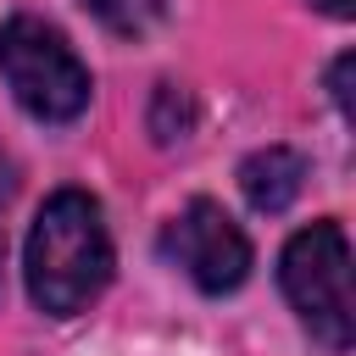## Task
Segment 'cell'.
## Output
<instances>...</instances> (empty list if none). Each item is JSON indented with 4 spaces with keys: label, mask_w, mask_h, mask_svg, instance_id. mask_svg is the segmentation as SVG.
I'll return each instance as SVG.
<instances>
[{
    "label": "cell",
    "mask_w": 356,
    "mask_h": 356,
    "mask_svg": "<svg viewBox=\"0 0 356 356\" xmlns=\"http://www.w3.org/2000/svg\"><path fill=\"white\" fill-rule=\"evenodd\" d=\"M28 295L50 317L83 312L106 284H111V234L100 217V200L83 189H56L33 228H28Z\"/></svg>",
    "instance_id": "obj_1"
},
{
    "label": "cell",
    "mask_w": 356,
    "mask_h": 356,
    "mask_svg": "<svg viewBox=\"0 0 356 356\" xmlns=\"http://www.w3.org/2000/svg\"><path fill=\"white\" fill-rule=\"evenodd\" d=\"M278 284L289 295V306L300 312V323L312 328V339L323 350H350L356 334V312H350V239L334 217L300 228L284 256H278Z\"/></svg>",
    "instance_id": "obj_2"
},
{
    "label": "cell",
    "mask_w": 356,
    "mask_h": 356,
    "mask_svg": "<svg viewBox=\"0 0 356 356\" xmlns=\"http://www.w3.org/2000/svg\"><path fill=\"white\" fill-rule=\"evenodd\" d=\"M0 78L11 83L17 106L39 122H72L89 106V67L61 39V28L17 11L0 22Z\"/></svg>",
    "instance_id": "obj_3"
},
{
    "label": "cell",
    "mask_w": 356,
    "mask_h": 356,
    "mask_svg": "<svg viewBox=\"0 0 356 356\" xmlns=\"http://www.w3.org/2000/svg\"><path fill=\"white\" fill-rule=\"evenodd\" d=\"M167 256L206 289V295H228L245 284L250 273V239L239 234V222L217 206V200H189L172 222H167Z\"/></svg>",
    "instance_id": "obj_4"
},
{
    "label": "cell",
    "mask_w": 356,
    "mask_h": 356,
    "mask_svg": "<svg viewBox=\"0 0 356 356\" xmlns=\"http://www.w3.org/2000/svg\"><path fill=\"white\" fill-rule=\"evenodd\" d=\"M300 178H306V161L289 145H267V150L245 156V167H239V189L256 211H284L300 195Z\"/></svg>",
    "instance_id": "obj_5"
},
{
    "label": "cell",
    "mask_w": 356,
    "mask_h": 356,
    "mask_svg": "<svg viewBox=\"0 0 356 356\" xmlns=\"http://www.w3.org/2000/svg\"><path fill=\"white\" fill-rule=\"evenodd\" d=\"M89 11L117 33H145L161 11V0H89Z\"/></svg>",
    "instance_id": "obj_6"
},
{
    "label": "cell",
    "mask_w": 356,
    "mask_h": 356,
    "mask_svg": "<svg viewBox=\"0 0 356 356\" xmlns=\"http://www.w3.org/2000/svg\"><path fill=\"white\" fill-rule=\"evenodd\" d=\"M345 72H350V56H339V61H334V78H328V83H334V100H339V111L350 117V95H345Z\"/></svg>",
    "instance_id": "obj_7"
},
{
    "label": "cell",
    "mask_w": 356,
    "mask_h": 356,
    "mask_svg": "<svg viewBox=\"0 0 356 356\" xmlns=\"http://www.w3.org/2000/svg\"><path fill=\"white\" fill-rule=\"evenodd\" d=\"M323 11H334V17H350V0H317Z\"/></svg>",
    "instance_id": "obj_8"
},
{
    "label": "cell",
    "mask_w": 356,
    "mask_h": 356,
    "mask_svg": "<svg viewBox=\"0 0 356 356\" xmlns=\"http://www.w3.org/2000/svg\"><path fill=\"white\" fill-rule=\"evenodd\" d=\"M6 195H11V167L0 161V206H6Z\"/></svg>",
    "instance_id": "obj_9"
}]
</instances>
